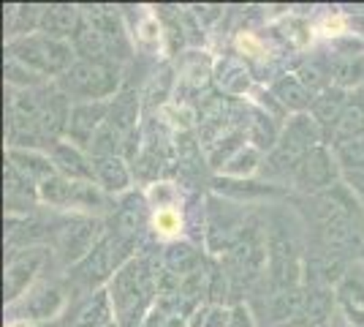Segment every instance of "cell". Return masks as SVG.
Segmentation results:
<instances>
[{"instance_id":"52a82bcc","label":"cell","mask_w":364,"mask_h":327,"mask_svg":"<svg viewBox=\"0 0 364 327\" xmlns=\"http://www.w3.org/2000/svg\"><path fill=\"white\" fill-rule=\"evenodd\" d=\"M46 259H49V249H44V246L22 249L9 256L6 273H3V300H6L9 308L31 292L36 279L44 270Z\"/></svg>"},{"instance_id":"9c48e42d","label":"cell","mask_w":364,"mask_h":327,"mask_svg":"<svg viewBox=\"0 0 364 327\" xmlns=\"http://www.w3.org/2000/svg\"><path fill=\"white\" fill-rule=\"evenodd\" d=\"M109 104L112 101H82V104H74L71 115H68L65 142H71L82 150H90L95 134L109 120Z\"/></svg>"},{"instance_id":"7402d4cb","label":"cell","mask_w":364,"mask_h":327,"mask_svg":"<svg viewBox=\"0 0 364 327\" xmlns=\"http://www.w3.org/2000/svg\"><path fill=\"white\" fill-rule=\"evenodd\" d=\"M269 93H272L283 107L294 109V115L310 112V104H313V98H316V95L304 88L302 79L296 77V74H283L280 79H274Z\"/></svg>"},{"instance_id":"d590c367","label":"cell","mask_w":364,"mask_h":327,"mask_svg":"<svg viewBox=\"0 0 364 327\" xmlns=\"http://www.w3.org/2000/svg\"><path fill=\"white\" fill-rule=\"evenodd\" d=\"M348 327H364V308H340Z\"/></svg>"},{"instance_id":"6da1fadb","label":"cell","mask_w":364,"mask_h":327,"mask_svg":"<svg viewBox=\"0 0 364 327\" xmlns=\"http://www.w3.org/2000/svg\"><path fill=\"white\" fill-rule=\"evenodd\" d=\"M107 289L117 327H144L152 311V300L158 297V273L152 270L147 256H134L117 270Z\"/></svg>"},{"instance_id":"836d02e7","label":"cell","mask_w":364,"mask_h":327,"mask_svg":"<svg viewBox=\"0 0 364 327\" xmlns=\"http://www.w3.org/2000/svg\"><path fill=\"white\" fill-rule=\"evenodd\" d=\"M228 327H258L256 325V316H253V311H250V306H247V303L237 300V303L231 306Z\"/></svg>"},{"instance_id":"44dd1931","label":"cell","mask_w":364,"mask_h":327,"mask_svg":"<svg viewBox=\"0 0 364 327\" xmlns=\"http://www.w3.org/2000/svg\"><path fill=\"white\" fill-rule=\"evenodd\" d=\"M215 194H223L231 199H245V202H253V199H267V197H283L286 191L277 188L274 183H256V180H234V177H215L213 180Z\"/></svg>"},{"instance_id":"8992f818","label":"cell","mask_w":364,"mask_h":327,"mask_svg":"<svg viewBox=\"0 0 364 327\" xmlns=\"http://www.w3.org/2000/svg\"><path fill=\"white\" fill-rule=\"evenodd\" d=\"M340 180H343V172L337 167V158H334V150L329 145H318L316 150H310L302 158V164L296 167L294 177H291L294 188L302 197L323 194V191H329L332 186H337Z\"/></svg>"},{"instance_id":"74e56055","label":"cell","mask_w":364,"mask_h":327,"mask_svg":"<svg viewBox=\"0 0 364 327\" xmlns=\"http://www.w3.org/2000/svg\"><path fill=\"white\" fill-rule=\"evenodd\" d=\"M359 259H364V251H362V256H359Z\"/></svg>"},{"instance_id":"d6a6232c","label":"cell","mask_w":364,"mask_h":327,"mask_svg":"<svg viewBox=\"0 0 364 327\" xmlns=\"http://www.w3.org/2000/svg\"><path fill=\"white\" fill-rule=\"evenodd\" d=\"M152 227H155V232L166 234V237L180 234V229H182L180 210H177V207H161V210L155 213V218H152Z\"/></svg>"},{"instance_id":"4316f807","label":"cell","mask_w":364,"mask_h":327,"mask_svg":"<svg viewBox=\"0 0 364 327\" xmlns=\"http://www.w3.org/2000/svg\"><path fill=\"white\" fill-rule=\"evenodd\" d=\"M264 153L253 147V145H245L242 150L237 153V156L228 161L226 167H223V177H234V180H250V175H256L261 172L264 167Z\"/></svg>"},{"instance_id":"f35d334b","label":"cell","mask_w":364,"mask_h":327,"mask_svg":"<svg viewBox=\"0 0 364 327\" xmlns=\"http://www.w3.org/2000/svg\"><path fill=\"white\" fill-rule=\"evenodd\" d=\"M112 327H117V322H114V325H112Z\"/></svg>"},{"instance_id":"ffe728a7","label":"cell","mask_w":364,"mask_h":327,"mask_svg":"<svg viewBox=\"0 0 364 327\" xmlns=\"http://www.w3.org/2000/svg\"><path fill=\"white\" fill-rule=\"evenodd\" d=\"M114 322L117 319H114V306H112L109 289H101L76 308L71 327H112Z\"/></svg>"},{"instance_id":"f1b7e54d","label":"cell","mask_w":364,"mask_h":327,"mask_svg":"<svg viewBox=\"0 0 364 327\" xmlns=\"http://www.w3.org/2000/svg\"><path fill=\"white\" fill-rule=\"evenodd\" d=\"M364 82V58L362 55H348L343 61H337V66L332 68V85L343 88V90H359Z\"/></svg>"},{"instance_id":"83f0119b","label":"cell","mask_w":364,"mask_h":327,"mask_svg":"<svg viewBox=\"0 0 364 327\" xmlns=\"http://www.w3.org/2000/svg\"><path fill=\"white\" fill-rule=\"evenodd\" d=\"M245 140H247V134H245V131H231V134H226V137H220V140L213 145V150L207 153L210 170L223 172V167H226L228 161H231V158L237 156V153L245 147L242 145Z\"/></svg>"},{"instance_id":"3957f363","label":"cell","mask_w":364,"mask_h":327,"mask_svg":"<svg viewBox=\"0 0 364 327\" xmlns=\"http://www.w3.org/2000/svg\"><path fill=\"white\" fill-rule=\"evenodd\" d=\"M6 58L22 63L25 68L44 77L46 82L60 79L79 61L71 41L52 38L46 33H31V36H19V38L6 41Z\"/></svg>"},{"instance_id":"277c9868","label":"cell","mask_w":364,"mask_h":327,"mask_svg":"<svg viewBox=\"0 0 364 327\" xmlns=\"http://www.w3.org/2000/svg\"><path fill=\"white\" fill-rule=\"evenodd\" d=\"M122 82V66L109 61H76L60 79H55L58 90L71 98V104L82 101H112L117 98Z\"/></svg>"},{"instance_id":"484cf974","label":"cell","mask_w":364,"mask_h":327,"mask_svg":"<svg viewBox=\"0 0 364 327\" xmlns=\"http://www.w3.org/2000/svg\"><path fill=\"white\" fill-rule=\"evenodd\" d=\"M136 118H139V98L131 90L117 93V98H112V104H109V123H114L128 137H134L136 134Z\"/></svg>"},{"instance_id":"e0dca14e","label":"cell","mask_w":364,"mask_h":327,"mask_svg":"<svg viewBox=\"0 0 364 327\" xmlns=\"http://www.w3.org/2000/svg\"><path fill=\"white\" fill-rule=\"evenodd\" d=\"M350 101V93L348 90H343V88H337V85H329L326 90H321L316 98H313V104H310V115H313V120L321 125V131H323V140L329 142L332 137L334 125L340 120V115L346 112Z\"/></svg>"},{"instance_id":"8d00e7d4","label":"cell","mask_w":364,"mask_h":327,"mask_svg":"<svg viewBox=\"0 0 364 327\" xmlns=\"http://www.w3.org/2000/svg\"><path fill=\"white\" fill-rule=\"evenodd\" d=\"M353 95H359V98H362V101H364V82H362V88H359V90H356V93H353Z\"/></svg>"},{"instance_id":"8fae6325","label":"cell","mask_w":364,"mask_h":327,"mask_svg":"<svg viewBox=\"0 0 364 327\" xmlns=\"http://www.w3.org/2000/svg\"><path fill=\"white\" fill-rule=\"evenodd\" d=\"M107 227L112 234L125 237V240H136L141 237V232L150 227V210L147 202L139 194H125L122 202L107 216Z\"/></svg>"},{"instance_id":"4dcf8cb0","label":"cell","mask_w":364,"mask_h":327,"mask_svg":"<svg viewBox=\"0 0 364 327\" xmlns=\"http://www.w3.org/2000/svg\"><path fill=\"white\" fill-rule=\"evenodd\" d=\"M334 158H337V167L340 172H356L364 170V137L362 140H348L340 142V145H332Z\"/></svg>"},{"instance_id":"30bf717a","label":"cell","mask_w":364,"mask_h":327,"mask_svg":"<svg viewBox=\"0 0 364 327\" xmlns=\"http://www.w3.org/2000/svg\"><path fill=\"white\" fill-rule=\"evenodd\" d=\"M82 14L95 31L107 38L114 61L122 66V61L131 58V41H128V33H125V25H122L117 9H112V6H85Z\"/></svg>"},{"instance_id":"ba28073f","label":"cell","mask_w":364,"mask_h":327,"mask_svg":"<svg viewBox=\"0 0 364 327\" xmlns=\"http://www.w3.org/2000/svg\"><path fill=\"white\" fill-rule=\"evenodd\" d=\"M247 216L245 210H237L234 204L220 202L218 197L207 199V221H204V240H207V249L213 254H223L234 249V243L240 240Z\"/></svg>"},{"instance_id":"7a4b0ae2","label":"cell","mask_w":364,"mask_h":327,"mask_svg":"<svg viewBox=\"0 0 364 327\" xmlns=\"http://www.w3.org/2000/svg\"><path fill=\"white\" fill-rule=\"evenodd\" d=\"M139 243L136 240H125L117 234L107 232V237L95 246V249L79 262V265L68 267V286L76 292H85L90 297L101 292V286L117 276V270L125 267L134 256H136Z\"/></svg>"},{"instance_id":"5b68a950","label":"cell","mask_w":364,"mask_h":327,"mask_svg":"<svg viewBox=\"0 0 364 327\" xmlns=\"http://www.w3.org/2000/svg\"><path fill=\"white\" fill-rule=\"evenodd\" d=\"M107 218L71 213V216L58 221L55 234H52L49 243H52V251L58 254V259H60L63 265L74 267L107 237Z\"/></svg>"},{"instance_id":"1f68e13d","label":"cell","mask_w":364,"mask_h":327,"mask_svg":"<svg viewBox=\"0 0 364 327\" xmlns=\"http://www.w3.org/2000/svg\"><path fill=\"white\" fill-rule=\"evenodd\" d=\"M228 316H231L228 306L204 303L188 316V327H228Z\"/></svg>"},{"instance_id":"9a60e30c","label":"cell","mask_w":364,"mask_h":327,"mask_svg":"<svg viewBox=\"0 0 364 327\" xmlns=\"http://www.w3.org/2000/svg\"><path fill=\"white\" fill-rule=\"evenodd\" d=\"M304 303H307V286H294V289H280L269 292L267 300V316L272 327H294L302 316Z\"/></svg>"},{"instance_id":"603a6c76","label":"cell","mask_w":364,"mask_h":327,"mask_svg":"<svg viewBox=\"0 0 364 327\" xmlns=\"http://www.w3.org/2000/svg\"><path fill=\"white\" fill-rule=\"evenodd\" d=\"M364 137V101L359 95H350L348 107L340 115V120L334 125L332 137L326 145H340L348 140H362Z\"/></svg>"},{"instance_id":"ac0fdd59","label":"cell","mask_w":364,"mask_h":327,"mask_svg":"<svg viewBox=\"0 0 364 327\" xmlns=\"http://www.w3.org/2000/svg\"><path fill=\"white\" fill-rule=\"evenodd\" d=\"M82 25V11L79 6L71 3H49L44 6V14L38 22V33H46L52 38H63V41H71L74 33Z\"/></svg>"},{"instance_id":"e575fe53","label":"cell","mask_w":364,"mask_h":327,"mask_svg":"<svg viewBox=\"0 0 364 327\" xmlns=\"http://www.w3.org/2000/svg\"><path fill=\"white\" fill-rule=\"evenodd\" d=\"M343 183L346 186H350L359 197L364 199V170H356V172H346L343 175Z\"/></svg>"},{"instance_id":"d6986e66","label":"cell","mask_w":364,"mask_h":327,"mask_svg":"<svg viewBox=\"0 0 364 327\" xmlns=\"http://www.w3.org/2000/svg\"><path fill=\"white\" fill-rule=\"evenodd\" d=\"M6 161L16 167V170L22 172L31 183H44L46 177H52V175H58L55 170V164H52V158L49 153L44 150H25V147H6Z\"/></svg>"},{"instance_id":"f546056e","label":"cell","mask_w":364,"mask_h":327,"mask_svg":"<svg viewBox=\"0 0 364 327\" xmlns=\"http://www.w3.org/2000/svg\"><path fill=\"white\" fill-rule=\"evenodd\" d=\"M337 308H364V279L356 273H348L334 289Z\"/></svg>"},{"instance_id":"d4e9b609","label":"cell","mask_w":364,"mask_h":327,"mask_svg":"<svg viewBox=\"0 0 364 327\" xmlns=\"http://www.w3.org/2000/svg\"><path fill=\"white\" fill-rule=\"evenodd\" d=\"M74 180L63 177V175H52L44 183H38V202L52 210H68L71 213V202H74Z\"/></svg>"},{"instance_id":"5bb4252c","label":"cell","mask_w":364,"mask_h":327,"mask_svg":"<svg viewBox=\"0 0 364 327\" xmlns=\"http://www.w3.org/2000/svg\"><path fill=\"white\" fill-rule=\"evenodd\" d=\"M92 180L101 186V191L107 197H125V194H131L134 175H131V167H128V158H92Z\"/></svg>"},{"instance_id":"2e32d148","label":"cell","mask_w":364,"mask_h":327,"mask_svg":"<svg viewBox=\"0 0 364 327\" xmlns=\"http://www.w3.org/2000/svg\"><path fill=\"white\" fill-rule=\"evenodd\" d=\"M49 158L55 164L58 175L74 180V183H85V180H92V158L87 150L76 147L71 142H58L52 150H49Z\"/></svg>"},{"instance_id":"4fadbf2b","label":"cell","mask_w":364,"mask_h":327,"mask_svg":"<svg viewBox=\"0 0 364 327\" xmlns=\"http://www.w3.org/2000/svg\"><path fill=\"white\" fill-rule=\"evenodd\" d=\"M3 197H6V213L9 216H31L38 207V186L31 183L22 172L6 161L3 167Z\"/></svg>"},{"instance_id":"cb8c5ba5","label":"cell","mask_w":364,"mask_h":327,"mask_svg":"<svg viewBox=\"0 0 364 327\" xmlns=\"http://www.w3.org/2000/svg\"><path fill=\"white\" fill-rule=\"evenodd\" d=\"M164 267L174 276H191L201 270V251H196L191 243H180V240H171L164 251Z\"/></svg>"},{"instance_id":"7c38bea8","label":"cell","mask_w":364,"mask_h":327,"mask_svg":"<svg viewBox=\"0 0 364 327\" xmlns=\"http://www.w3.org/2000/svg\"><path fill=\"white\" fill-rule=\"evenodd\" d=\"M63 306H65V295L58 284H38L11 308H16L19 316L31 322H49L63 311Z\"/></svg>"}]
</instances>
